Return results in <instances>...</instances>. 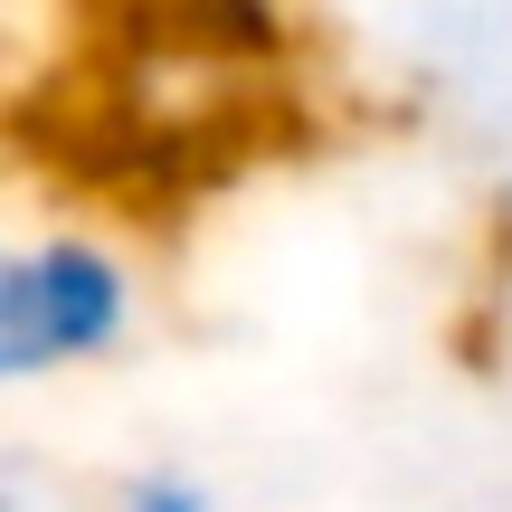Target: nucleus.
<instances>
[{
	"mask_svg": "<svg viewBox=\"0 0 512 512\" xmlns=\"http://www.w3.org/2000/svg\"><path fill=\"white\" fill-rule=\"evenodd\" d=\"M143 323V275L95 228H0V399L114 361Z\"/></svg>",
	"mask_w": 512,
	"mask_h": 512,
	"instance_id": "1",
	"label": "nucleus"
},
{
	"mask_svg": "<svg viewBox=\"0 0 512 512\" xmlns=\"http://www.w3.org/2000/svg\"><path fill=\"white\" fill-rule=\"evenodd\" d=\"M95 512H219V494L190 465H133V475H114L95 494Z\"/></svg>",
	"mask_w": 512,
	"mask_h": 512,
	"instance_id": "2",
	"label": "nucleus"
},
{
	"mask_svg": "<svg viewBox=\"0 0 512 512\" xmlns=\"http://www.w3.org/2000/svg\"><path fill=\"white\" fill-rule=\"evenodd\" d=\"M0 512H95V494H76L57 465H38V456H10L0 465Z\"/></svg>",
	"mask_w": 512,
	"mask_h": 512,
	"instance_id": "3",
	"label": "nucleus"
}]
</instances>
